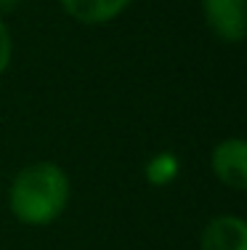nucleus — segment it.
<instances>
[{"instance_id": "6", "label": "nucleus", "mask_w": 247, "mask_h": 250, "mask_svg": "<svg viewBox=\"0 0 247 250\" xmlns=\"http://www.w3.org/2000/svg\"><path fill=\"white\" fill-rule=\"evenodd\" d=\"M178 170H181V163L173 152H157L154 157H149V163L144 168V176H146V184L162 189L178 178Z\"/></svg>"}, {"instance_id": "2", "label": "nucleus", "mask_w": 247, "mask_h": 250, "mask_svg": "<svg viewBox=\"0 0 247 250\" xmlns=\"http://www.w3.org/2000/svg\"><path fill=\"white\" fill-rule=\"evenodd\" d=\"M210 168L215 178L226 189L234 192H245L247 189V141L239 136L223 139L213 146L210 154Z\"/></svg>"}, {"instance_id": "7", "label": "nucleus", "mask_w": 247, "mask_h": 250, "mask_svg": "<svg viewBox=\"0 0 247 250\" xmlns=\"http://www.w3.org/2000/svg\"><path fill=\"white\" fill-rule=\"evenodd\" d=\"M11 59H14V35H11L5 19L0 16V75L11 67Z\"/></svg>"}, {"instance_id": "5", "label": "nucleus", "mask_w": 247, "mask_h": 250, "mask_svg": "<svg viewBox=\"0 0 247 250\" xmlns=\"http://www.w3.org/2000/svg\"><path fill=\"white\" fill-rule=\"evenodd\" d=\"M199 250H247V224L239 216H218L202 229Z\"/></svg>"}, {"instance_id": "1", "label": "nucleus", "mask_w": 247, "mask_h": 250, "mask_svg": "<svg viewBox=\"0 0 247 250\" xmlns=\"http://www.w3.org/2000/svg\"><path fill=\"white\" fill-rule=\"evenodd\" d=\"M69 205V176L51 160L29 163L8 187V210L27 226H48Z\"/></svg>"}, {"instance_id": "8", "label": "nucleus", "mask_w": 247, "mask_h": 250, "mask_svg": "<svg viewBox=\"0 0 247 250\" xmlns=\"http://www.w3.org/2000/svg\"><path fill=\"white\" fill-rule=\"evenodd\" d=\"M19 5V0H0V16H5V14H11V11Z\"/></svg>"}, {"instance_id": "4", "label": "nucleus", "mask_w": 247, "mask_h": 250, "mask_svg": "<svg viewBox=\"0 0 247 250\" xmlns=\"http://www.w3.org/2000/svg\"><path fill=\"white\" fill-rule=\"evenodd\" d=\"M64 14L85 27H101L125 14L136 0H58Z\"/></svg>"}, {"instance_id": "3", "label": "nucleus", "mask_w": 247, "mask_h": 250, "mask_svg": "<svg viewBox=\"0 0 247 250\" xmlns=\"http://www.w3.org/2000/svg\"><path fill=\"white\" fill-rule=\"evenodd\" d=\"M202 16L208 29L221 43L237 45L245 40L247 32L245 0H202Z\"/></svg>"}]
</instances>
